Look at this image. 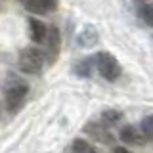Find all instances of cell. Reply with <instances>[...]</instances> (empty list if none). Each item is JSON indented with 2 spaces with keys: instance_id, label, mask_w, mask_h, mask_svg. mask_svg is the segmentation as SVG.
<instances>
[{
  "instance_id": "6da1fadb",
  "label": "cell",
  "mask_w": 153,
  "mask_h": 153,
  "mask_svg": "<svg viewBox=\"0 0 153 153\" xmlns=\"http://www.w3.org/2000/svg\"><path fill=\"white\" fill-rule=\"evenodd\" d=\"M29 94V84L19 79H10L4 90V100H6V107L10 113H17L23 107Z\"/></svg>"
},
{
  "instance_id": "7a4b0ae2",
  "label": "cell",
  "mask_w": 153,
  "mask_h": 153,
  "mask_svg": "<svg viewBox=\"0 0 153 153\" xmlns=\"http://www.w3.org/2000/svg\"><path fill=\"white\" fill-rule=\"evenodd\" d=\"M17 65L27 75H38L42 71V67H44V52H40L35 46H29L25 50H21Z\"/></svg>"
},
{
  "instance_id": "3957f363",
  "label": "cell",
  "mask_w": 153,
  "mask_h": 153,
  "mask_svg": "<svg viewBox=\"0 0 153 153\" xmlns=\"http://www.w3.org/2000/svg\"><path fill=\"white\" fill-rule=\"evenodd\" d=\"M94 57H96V71L102 75V79L113 82L121 76V63L117 61L115 56H111L109 52H98Z\"/></svg>"
},
{
  "instance_id": "277c9868",
  "label": "cell",
  "mask_w": 153,
  "mask_h": 153,
  "mask_svg": "<svg viewBox=\"0 0 153 153\" xmlns=\"http://www.w3.org/2000/svg\"><path fill=\"white\" fill-rule=\"evenodd\" d=\"M119 138L123 143L126 146H143L147 140L143 136V132L140 130V126H134V124H126L119 130Z\"/></svg>"
},
{
  "instance_id": "5b68a950",
  "label": "cell",
  "mask_w": 153,
  "mask_h": 153,
  "mask_svg": "<svg viewBox=\"0 0 153 153\" xmlns=\"http://www.w3.org/2000/svg\"><path fill=\"white\" fill-rule=\"evenodd\" d=\"M46 54L48 56V61H54L57 54H59V31L56 27H48V35H46Z\"/></svg>"
},
{
  "instance_id": "8992f818",
  "label": "cell",
  "mask_w": 153,
  "mask_h": 153,
  "mask_svg": "<svg viewBox=\"0 0 153 153\" xmlns=\"http://www.w3.org/2000/svg\"><path fill=\"white\" fill-rule=\"evenodd\" d=\"M46 35H48V25H46V23H42L40 19H36V17L29 19V36H31L33 42H36V44H44Z\"/></svg>"
},
{
  "instance_id": "52a82bcc",
  "label": "cell",
  "mask_w": 153,
  "mask_h": 153,
  "mask_svg": "<svg viewBox=\"0 0 153 153\" xmlns=\"http://www.w3.org/2000/svg\"><path fill=\"white\" fill-rule=\"evenodd\" d=\"M19 2L25 6V10L33 13H48L52 10H56L57 6V0H19Z\"/></svg>"
},
{
  "instance_id": "ba28073f",
  "label": "cell",
  "mask_w": 153,
  "mask_h": 153,
  "mask_svg": "<svg viewBox=\"0 0 153 153\" xmlns=\"http://www.w3.org/2000/svg\"><path fill=\"white\" fill-rule=\"evenodd\" d=\"M84 132H88V136H92L94 140L102 142V143H109L111 142V134H109L107 126H105L103 123H90L88 126L84 128Z\"/></svg>"
},
{
  "instance_id": "9c48e42d",
  "label": "cell",
  "mask_w": 153,
  "mask_h": 153,
  "mask_svg": "<svg viewBox=\"0 0 153 153\" xmlns=\"http://www.w3.org/2000/svg\"><path fill=\"white\" fill-rule=\"evenodd\" d=\"M96 42H98V31H96L92 25H86L82 31L79 33V36H76V44L80 48H90V46H94Z\"/></svg>"
},
{
  "instance_id": "30bf717a",
  "label": "cell",
  "mask_w": 153,
  "mask_h": 153,
  "mask_svg": "<svg viewBox=\"0 0 153 153\" xmlns=\"http://www.w3.org/2000/svg\"><path fill=\"white\" fill-rule=\"evenodd\" d=\"M94 71H96V57L94 56L82 57V59L75 65V73L79 76H84V79H90Z\"/></svg>"
},
{
  "instance_id": "8fae6325",
  "label": "cell",
  "mask_w": 153,
  "mask_h": 153,
  "mask_svg": "<svg viewBox=\"0 0 153 153\" xmlns=\"http://www.w3.org/2000/svg\"><path fill=\"white\" fill-rule=\"evenodd\" d=\"M71 153H98V149L90 142L82 140V138H76L71 143Z\"/></svg>"
},
{
  "instance_id": "7c38bea8",
  "label": "cell",
  "mask_w": 153,
  "mask_h": 153,
  "mask_svg": "<svg viewBox=\"0 0 153 153\" xmlns=\"http://www.w3.org/2000/svg\"><path fill=\"white\" fill-rule=\"evenodd\" d=\"M121 119H123V113H121V111H115V109H107V111L102 113V123L105 124V126L117 124Z\"/></svg>"
},
{
  "instance_id": "4fadbf2b",
  "label": "cell",
  "mask_w": 153,
  "mask_h": 153,
  "mask_svg": "<svg viewBox=\"0 0 153 153\" xmlns=\"http://www.w3.org/2000/svg\"><path fill=\"white\" fill-rule=\"evenodd\" d=\"M140 130L143 132L146 140H153V115H147V117L142 119L140 123Z\"/></svg>"
},
{
  "instance_id": "5bb4252c",
  "label": "cell",
  "mask_w": 153,
  "mask_h": 153,
  "mask_svg": "<svg viewBox=\"0 0 153 153\" xmlns=\"http://www.w3.org/2000/svg\"><path fill=\"white\" fill-rule=\"evenodd\" d=\"M140 17L146 25L153 27V4H146V6L140 10Z\"/></svg>"
},
{
  "instance_id": "9a60e30c",
  "label": "cell",
  "mask_w": 153,
  "mask_h": 153,
  "mask_svg": "<svg viewBox=\"0 0 153 153\" xmlns=\"http://www.w3.org/2000/svg\"><path fill=\"white\" fill-rule=\"evenodd\" d=\"M111 153H132L130 149H126V147H121V146H119V147H113V151Z\"/></svg>"
}]
</instances>
